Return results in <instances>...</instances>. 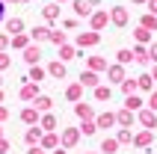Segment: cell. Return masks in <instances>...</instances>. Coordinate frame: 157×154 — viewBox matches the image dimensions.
Listing matches in <instances>:
<instances>
[{
  "mask_svg": "<svg viewBox=\"0 0 157 154\" xmlns=\"http://www.w3.org/2000/svg\"><path fill=\"white\" fill-rule=\"evenodd\" d=\"M101 151L113 154V151H116V139H104V145H101Z\"/></svg>",
  "mask_w": 157,
  "mask_h": 154,
  "instance_id": "obj_26",
  "label": "cell"
},
{
  "mask_svg": "<svg viewBox=\"0 0 157 154\" xmlns=\"http://www.w3.org/2000/svg\"><path fill=\"white\" fill-rule=\"evenodd\" d=\"M51 98H48V95H39V98H36V101H33V107H36V110H39V113H48V110H51Z\"/></svg>",
  "mask_w": 157,
  "mask_h": 154,
  "instance_id": "obj_12",
  "label": "cell"
},
{
  "mask_svg": "<svg viewBox=\"0 0 157 154\" xmlns=\"http://www.w3.org/2000/svg\"><path fill=\"white\" fill-rule=\"evenodd\" d=\"M80 83H83V86H98V77L92 74V71H86V74L80 77Z\"/></svg>",
  "mask_w": 157,
  "mask_h": 154,
  "instance_id": "obj_16",
  "label": "cell"
},
{
  "mask_svg": "<svg viewBox=\"0 0 157 154\" xmlns=\"http://www.w3.org/2000/svg\"><path fill=\"white\" fill-rule=\"evenodd\" d=\"M151 107H154V110H157V95H154V98H151Z\"/></svg>",
  "mask_w": 157,
  "mask_h": 154,
  "instance_id": "obj_39",
  "label": "cell"
},
{
  "mask_svg": "<svg viewBox=\"0 0 157 154\" xmlns=\"http://www.w3.org/2000/svg\"><path fill=\"white\" fill-rule=\"evenodd\" d=\"M77 139H80V130L77 128H65V130H62V137H59V142H62V148H74V145H77Z\"/></svg>",
  "mask_w": 157,
  "mask_h": 154,
  "instance_id": "obj_3",
  "label": "cell"
},
{
  "mask_svg": "<svg viewBox=\"0 0 157 154\" xmlns=\"http://www.w3.org/2000/svg\"><path fill=\"white\" fill-rule=\"evenodd\" d=\"M42 137H44L42 125H30V128H27V133H24V142H27V145H39V142H42Z\"/></svg>",
  "mask_w": 157,
  "mask_h": 154,
  "instance_id": "obj_2",
  "label": "cell"
},
{
  "mask_svg": "<svg viewBox=\"0 0 157 154\" xmlns=\"http://www.w3.org/2000/svg\"><path fill=\"white\" fill-rule=\"evenodd\" d=\"M6 21V0H0V24Z\"/></svg>",
  "mask_w": 157,
  "mask_h": 154,
  "instance_id": "obj_35",
  "label": "cell"
},
{
  "mask_svg": "<svg viewBox=\"0 0 157 154\" xmlns=\"http://www.w3.org/2000/svg\"><path fill=\"white\" fill-rule=\"evenodd\" d=\"M30 42H33V39H30V33H15V36H12V48H15V51H24Z\"/></svg>",
  "mask_w": 157,
  "mask_h": 154,
  "instance_id": "obj_7",
  "label": "cell"
},
{
  "mask_svg": "<svg viewBox=\"0 0 157 154\" xmlns=\"http://www.w3.org/2000/svg\"><path fill=\"white\" fill-rule=\"evenodd\" d=\"M56 3H65V0H56Z\"/></svg>",
  "mask_w": 157,
  "mask_h": 154,
  "instance_id": "obj_46",
  "label": "cell"
},
{
  "mask_svg": "<svg viewBox=\"0 0 157 154\" xmlns=\"http://www.w3.org/2000/svg\"><path fill=\"white\" fill-rule=\"evenodd\" d=\"M18 98L27 104H33L36 98H39V83H33V80H24L21 83V89H18Z\"/></svg>",
  "mask_w": 157,
  "mask_h": 154,
  "instance_id": "obj_1",
  "label": "cell"
},
{
  "mask_svg": "<svg viewBox=\"0 0 157 154\" xmlns=\"http://www.w3.org/2000/svg\"><path fill=\"white\" fill-rule=\"evenodd\" d=\"M98 125H101V128H110V125H113V116H101Z\"/></svg>",
  "mask_w": 157,
  "mask_h": 154,
  "instance_id": "obj_31",
  "label": "cell"
},
{
  "mask_svg": "<svg viewBox=\"0 0 157 154\" xmlns=\"http://www.w3.org/2000/svg\"><path fill=\"white\" fill-rule=\"evenodd\" d=\"M110 77L113 80H122V68H110Z\"/></svg>",
  "mask_w": 157,
  "mask_h": 154,
  "instance_id": "obj_36",
  "label": "cell"
},
{
  "mask_svg": "<svg viewBox=\"0 0 157 154\" xmlns=\"http://www.w3.org/2000/svg\"><path fill=\"white\" fill-rule=\"evenodd\" d=\"M74 9H77L80 15H89V6L83 3V0H74Z\"/></svg>",
  "mask_w": 157,
  "mask_h": 154,
  "instance_id": "obj_28",
  "label": "cell"
},
{
  "mask_svg": "<svg viewBox=\"0 0 157 154\" xmlns=\"http://www.w3.org/2000/svg\"><path fill=\"white\" fill-rule=\"evenodd\" d=\"M59 56H62V60H71V56H74V51H71L68 44H59Z\"/></svg>",
  "mask_w": 157,
  "mask_h": 154,
  "instance_id": "obj_24",
  "label": "cell"
},
{
  "mask_svg": "<svg viewBox=\"0 0 157 154\" xmlns=\"http://www.w3.org/2000/svg\"><path fill=\"white\" fill-rule=\"evenodd\" d=\"M119 121H122V125H128V121H131V110H124V113H119Z\"/></svg>",
  "mask_w": 157,
  "mask_h": 154,
  "instance_id": "obj_34",
  "label": "cell"
},
{
  "mask_svg": "<svg viewBox=\"0 0 157 154\" xmlns=\"http://www.w3.org/2000/svg\"><path fill=\"white\" fill-rule=\"evenodd\" d=\"M39 125H42V130H56V116L53 113H44L42 119H39Z\"/></svg>",
  "mask_w": 157,
  "mask_h": 154,
  "instance_id": "obj_11",
  "label": "cell"
},
{
  "mask_svg": "<svg viewBox=\"0 0 157 154\" xmlns=\"http://www.w3.org/2000/svg\"><path fill=\"white\" fill-rule=\"evenodd\" d=\"M77 42H80V44H95V42H98V36H95V33H86V36H80Z\"/></svg>",
  "mask_w": 157,
  "mask_h": 154,
  "instance_id": "obj_21",
  "label": "cell"
},
{
  "mask_svg": "<svg viewBox=\"0 0 157 154\" xmlns=\"http://www.w3.org/2000/svg\"><path fill=\"white\" fill-rule=\"evenodd\" d=\"M9 154H12V151H9Z\"/></svg>",
  "mask_w": 157,
  "mask_h": 154,
  "instance_id": "obj_47",
  "label": "cell"
},
{
  "mask_svg": "<svg viewBox=\"0 0 157 154\" xmlns=\"http://www.w3.org/2000/svg\"><path fill=\"white\" fill-rule=\"evenodd\" d=\"M42 148H56L59 145V139H56V133L53 130H44V137H42V142H39Z\"/></svg>",
  "mask_w": 157,
  "mask_h": 154,
  "instance_id": "obj_9",
  "label": "cell"
},
{
  "mask_svg": "<svg viewBox=\"0 0 157 154\" xmlns=\"http://www.w3.org/2000/svg\"><path fill=\"white\" fill-rule=\"evenodd\" d=\"M0 89H3V77H0Z\"/></svg>",
  "mask_w": 157,
  "mask_h": 154,
  "instance_id": "obj_44",
  "label": "cell"
},
{
  "mask_svg": "<svg viewBox=\"0 0 157 154\" xmlns=\"http://www.w3.org/2000/svg\"><path fill=\"white\" fill-rule=\"evenodd\" d=\"M151 56H154V60H157V44H154V48H151Z\"/></svg>",
  "mask_w": 157,
  "mask_h": 154,
  "instance_id": "obj_38",
  "label": "cell"
},
{
  "mask_svg": "<svg viewBox=\"0 0 157 154\" xmlns=\"http://www.w3.org/2000/svg\"><path fill=\"white\" fill-rule=\"evenodd\" d=\"M39 56H42V51H39V44H27V48H24V62L36 65V62H39Z\"/></svg>",
  "mask_w": 157,
  "mask_h": 154,
  "instance_id": "obj_5",
  "label": "cell"
},
{
  "mask_svg": "<svg viewBox=\"0 0 157 154\" xmlns=\"http://www.w3.org/2000/svg\"><path fill=\"white\" fill-rule=\"evenodd\" d=\"M113 21H116V24H124V21H128V12H124V9H116V12H113Z\"/></svg>",
  "mask_w": 157,
  "mask_h": 154,
  "instance_id": "obj_20",
  "label": "cell"
},
{
  "mask_svg": "<svg viewBox=\"0 0 157 154\" xmlns=\"http://www.w3.org/2000/svg\"><path fill=\"white\" fill-rule=\"evenodd\" d=\"M9 65H12V56H9L6 51H0V71H6Z\"/></svg>",
  "mask_w": 157,
  "mask_h": 154,
  "instance_id": "obj_18",
  "label": "cell"
},
{
  "mask_svg": "<svg viewBox=\"0 0 157 154\" xmlns=\"http://www.w3.org/2000/svg\"><path fill=\"white\" fill-rule=\"evenodd\" d=\"M9 151H12V142L6 137H0V154H9Z\"/></svg>",
  "mask_w": 157,
  "mask_h": 154,
  "instance_id": "obj_25",
  "label": "cell"
},
{
  "mask_svg": "<svg viewBox=\"0 0 157 154\" xmlns=\"http://www.w3.org/2000/svg\"><path fill=\"white\" fill-rule=\"evenodd\" d=\"M6 119H9V107H3V104H0V125H3Z\"/></svg>",
  "mask_w": 157,
  "mask_h": 154,
  "instance_id": "obj_33",
  "label": "cell"
},
{
  "mask_svg": "<svg viewBox=\"0 0 157 154\" xmlns=\"http://www.w3.org/2000/svg\"><path fill=\"white\" fill-rule=\"evenodd\" d=\"M44 74H48V71H44V68H39V62H36V65H30V74H27V80L39 83V80H44Z\"/></svg>",
  "mask_w": 157,
  "mask_h": 154,
  "instance_id": "obj_13",
  "label": "cell"
},
{
  "mask_svg": "<svg viewBox=\"0 0 157 154\" xmlns=\"http://www.w3.org/2000/svg\"><path fill=\"white\" fill-rule=\"evenodd\" d=\"M30 39H33V42H44V39H51V30H48V27H33V30H30Z\"/></svg>",
  "mask_w": 157,
  "mask_h": 154,
  "instance_id": "obj_8",
  "label": "cell"
},
{
  "mask_svg": "<svg viewBox=\"0 0 157 154\" xmlns=\"http://www.w3.org/2000/svg\"><path fill=\"white\" fill-rule=\"evenodd\" d=\"M51 42H53V44H65V36H62V33H53V30H51Z\"/></svg>",
  "mask_w": 157,
  "mask_h": 154,
  "instance_id": "obj_30",
  "label": "cell"
},
{
  "mask_svg": "<svg viewBox=\"0 0 157 154\" xmlns=\"http://www.w3.org/2000/svg\"><path fill=\"white\" fill-rule=\"evenodd\" d=\"M86 3H95V0H86Z\"/></svg>",
  "mask_w": 157,
  "mask_h": 154,
  "instance_id": "obj_45",
  "label": "cell"
},
{
  "mask_svg": "<svg viewBox=\"0 0 157 154\" xmlns=\"http://www.w3.org/2000/svg\"><path fill=\"white\" fill-rule=\"evenodd\" d=\"M83 133H86V137H89V133H95V125H92V121H83Z\"/></svg>",
  "mask_w": 157,
  "mask_h": 154,
  "instance_id": "obj_32",
  "label": "cell"
},
{
  "mask_svg": "<svg viewBox=\"0 0 157 154\" xmlns=\"http://www.w3.org/2000/svg\"><path fill=\"white\" fill-rule=\"evenodd\" d=\"M12 48V36L9 33H0V51H9Z\"/></svg>",
  "mask_w": 157,
  "mask_h": 154,
  "instance_id": "obj_17",
  "label": "cell"
},
{
  "mask_svg": "<svg viewBox=\"0 0 157 154\" xmlns=\"http://www.w3.org/2000/svg\"><path fill=\"white\" fill-rule=\"evenodd\" d=\"M53 154H65V151H62V148H56V151H53Z\"/></svg>",
  "mask_w": 157,
  "mask_h": 154,
  "instance_id": "obj_41",
  "label": "cell"
},
{
  "mask_svg": "<svg viewBox=\"0 0 157 154\" xmlns=\"http://www.w3.org/2000/svg\"><path fill=\"white\" fill-rule=\"evenodd\" d=\"M0 137H3V125H0Z\"/></svg>",
  "mask_w": 157,
  "mask_h": 154,
  "instance_id": "obj_43",
  "label": "cell"
},
{
  "mask_svg": "<svg viewBox=\"0 0 157 154\" xmlns=\"http://www.w3.org/2000/svg\"><path fill=\"white\" fill-rule=\"evenodd\" d=\"M104 24H107V15H104V12H98V15L92 18V27L98 30V27H104Z\"/></svg>",
  "mask_w": 157,
  "mask_h": 154,
  "instance_id": "obj_22",
  "label": "cell"
},
{
  "mask_svg": "<svg viewBox=\"0 0 157 154\" xmlns=\"http://www.w3.org/2000/svg\"><path fill=\"white\" fill-rule=\"evenodd\" d=\"M148 142H151V133H140V137H136V145H142V148H145Z\"/></svg>",
  "mask_w": 157,
  "mask_h": 154,
  "instance_id": "obj_29",
  "label": "cell"
},
{
  "mask_svg": "<svg viewBox=\"0 0 157 154\" xmlns=\"http://www.w3.org/2000/svg\"><path fill=\"white\" fill-rule=\"evenodd\" d=\"M18 119L24 121L27 128H30V125H39V110H36V107H24V110L18 113Z\"/></svg>",
  "mask_w": 157,
  "mask_h": 154,
  "instance_id": "obj_4",
  "label": "cell"
},
{
  "mask_svg": "<svg viewBox=\"0 0 157 154\" xmlns=\"http://www.w3.org/2000/svg\"><path fill=\"white\" fill-rule=\"evenodd\" d=\"M48 74L59 80V77H65V65H62L59 60H56V62H51V65H48Z\"/></svg>",
  "mask_w": 157,
  "mask_h": 154,
  "instance_id": "obj_14",
  "label": "cell"
},
{
  "mask_svg": "<svg viewBox=\"0 0 157 154\" xmlns=\"http://www.w3.org/2000/svg\"><path fill=\"white\" fill-rule=\"evenodd\" d=\"M80 95H83V83H71L68 89H65V98H68V101H80Z\"/></svg>",
  "mask_w": 157,
  "mask_h": 154,
  "instance_id": "obj_10",
  "label": "cell"
},
{
  "mask_svg": "<svg viewBox=\"0 0 157 154\" xmlns=\"http://www.w3.org/2000/svg\"><path fill=\"white\" fill-rule=\"evenodd\" d=\"M27 154H44V148L42 145H30V151H27Z\"/></svg>",
  "mask_w": 157,
  "mask_h": 154,
  "instance_id": "obj_37",
  "label": "cell"
},
{
  "mask_svg": "<svg viewBox=\"0 0 157 154\" xmlns=\"http://www.w3.org/2000/svg\"><path fill=\"white\" fill-rule=\"evenodd\" d=\"M74 113H77L80 119H89V116H92V110H89L86 104H77V107H74Z\"/></svg>",
  "mask_w": 157,
  "mask_h": 154,
  "instance_id": "obj_19",
  "label": "cell"
},
{
  "mask_svg": "<svg viewBox=\"0 0 157 154\" xmlns=\"http://www.w3.org/2000/svg\"><path fill=\"white\" fill-rule=\"evenodd\" d=\"M6 3H24V0H6Z\"/></svg>",
  "mask_w": 157,
  "mask_h": 154,
  "instance_id": "obj_40",
  "label": "cell"
},
{
  "mask_svg": "<svg viewBox=\"0 0 157 154\" xmlns=\"http://www.w3.org/2000/svg\"><path fill=\"white\" fill-rule=\"evenodd\" d=\"M42 15L48 18V21H56V18H59V6H56V3H51V6L42 9Z\"/></svg>",
  "mask_w": 157,
  "mask_h": 154,
  "instance_id": "obj_15",
  "label": "cell"
},
{
  "mask_svg": "<svg viewBox=\"0 0 157 154\" xmlns=\"http://www.w3.org/2000/svg\"><path fill=\"white\" fill-rule=\"evenodd\" d=\"M95 98H98V101H104V98H110V89H104V86H98V89H95Z\"/></svg>",
  "mask_w": 157,
  "mask_h": 154,
  "instance_id": "obj_27",
  "label": "cell"
},
{
  "mask_svg": "<svg viewBox=\"0 0 157 154\" xmlns=\"http://www.w3.org/2000/svg\"><path fill=\"white\" fill-rule=\"evenodd\" d=\"M3 24H6V33H9V36H15V33H24V21H21V18H6Z\"/></svg>",
  "mask_w": 157,
  "mask_h": 154,
  "instance_id": "obj_6",
  "label": "cell"
},
{
  "mask_svg": "<svg viewBox=\"0 0 157 154\" xmlns=\"http://www.w3.org/2000/svg\"><path fill=\"white\" fill-rule=\"evenodd\" d=\"M142 125H145V128H154V125H157V119L151 116V113H142Z\"/></svg>",
  "mask_w": 157,
  "mask_h": 154,
  "instance_id": "obj_23",
  "label": "cell"
},
{
  "mask_svg": "<svg viewBox=\"0 0 157 154\" xmlns=\"http://www.w3.org/2000/svg\"><path fill=\"white\" fill-rule=\"evenodd\" d=\"M0 104H3V89H0Z\"/></svg>",
  "mask_w": 157,
  "mask_h": 154,
  "instance_id": "obj_42",
  "label": "cell"
}]
</instances>
